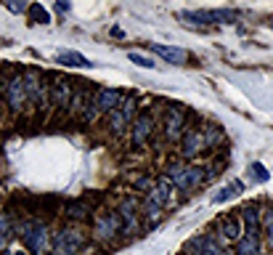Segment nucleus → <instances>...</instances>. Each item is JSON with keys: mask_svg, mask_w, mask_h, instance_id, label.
<instances>
[{"mask_svg": "<svg viewBox=\"0 0 273 255\" xmlns=\"http://www.w3.org/2000/svg\"><path fill=\"white\" fill-rule=\"evenodd\" d=\"M21 239H24L29 252L45 255V247H48V226L43 221H27L21 226Z\"/></svg>", "mask_w": 273, "mask_h": 255, "instance_id": "nucleus-1", "label": "nucleus"}, {"mask_svg": "<svg viewBox=\"0 0 273 255\" xmlns=\"http://www.w3.org/2000/svg\"><path fill=\"white\" fill-rule=\"evenodd\" d=\"M82 247H85V234L80 229H72L66 226L56 234V242H53V252L56 255H77Z\"/></svg>", "mask_w": 273, "mask_h": 255, "instance_id": "nucleus-2", "label": "nucleus"}, {"mask_svg": "<svg viewBox=\"0 0 273 255\" xmlns=\"http://www.w3.org/2000/svg\"><path fill=\"white\" fill-rule=\"evenodd\" d=\"M6 101H8V107L11 112H21L29 104V96H27V83H24V75H14L6 83Z\"/></svg>", "mask_w": 273, "mask_h": 255, "instance_id": "nucleus-3", "label": "nucleus"}, {"mask_svg": "<svg viewBox=\"0 0 273 255\" xmlns=\"http://www.w3.org/2000/svg\"><path fill=\"white\" fill-rule=\"evenodd\" d=\"M183 128H186V109L181 107V104H175V107H170L167 112H164V138L167 141H175V138H183Z\"/></svg>", "mask_w": 273, "mask_h": 255, "instance_id": "nucleus-4", "label": "nucleus"}, {"mask_svg": "<svg viewBox=\"0 0 273 255\" xmlns=\"http://www.w3.org/2000/svg\"><path fill=\"white\" fill-rule=\"evenodd\" d=\"M125 229V224H122V215L117 213V210H112V213H104V215H98L96 218V226H93V234H96L98 239H112V237H117L120 231Z\"/></svg>", "mask_w": 273, "mask_h": 255, "instance_id": "nucleus-5", "label": "nucleus"}, {"mask_svg": "<svg viewBox=\"0 0 273 255\" xmlns=\"http://www.w3.org/2000/svg\"><path fill=\"white\" fill-rule=\"evenodd\" d=\"M242 226H244V237L249 239H260V231H263V215H260V205L249 202L242 210Z\"/></svg>", "mask_w": 273, "mask_h": 255, "instance_id": "nucleus-6", "label": "nucleus"}, {"mask_svg": "<svg viewBox=\"0 0 273 255\" xmlns=\"http://www.w3.org/2000/svg\"><path fill=\"white\" fill-rule=\"evenodd\" d=\"M122 99H125V96H122V90H114V88H101L93 101H96V107H98L101 112L109 114V112H114V109H120V107H122Z\"/></svg>", "mask_w": 273, "mask_h": 255, "instance_id": "nucleus-7", "label": "nucleus"}, {"mask_svg": "<svg viewBox=\"0 0 273 255\" xmlns=\"http://www.w3.org/2000/svg\"><path fill=\"white\" fill-rule=\"evenodd\" d=\"M138 202L133 200V197H125V200H122V205H120V210H117V213H120L122 215V224H125V234H135V231H138Z\"/></svg>", "mask_w": 273, "mask_h": 255, "instance_id": "nucleus-8", "label": "nucleus"}, {"mask_svg": "<svg viewBox=\"0 0 273 255\" xmlns=\"http://www.w3.org/2000/svg\"><path fill=\"white\" fill-rule=\"evenodd\" d=\"M53 85H51V101L53 107L64 109L69 107V101H72V88H69V80L66 77H51Z\"/></svg>", "mask_w": 273, "mask_h": 255, "instance_id": "nucleus-9", "label": "nucleus"}, {"mask_svg": "<svg viewBox=\"0 0 273 255\" xmlns=\"http://www.w3.org/2000/svg\"><path fill=\"white\" fill-rule=\"evenodd\" d=\"M151 133H154V117H151L149 112L138 114L135 122H133V144H135V146H144V144L149 141Z\"/></svg>", "mask_w": 273, "mask_h": 255, "instance_id": "nucleus-10", "label": "nucleus"}, {"mask_svg": "<svg viewBox=\"0 0 273 255\" xmlns=\"http://www.w3.org/2000/svg\"><path fill=\"white\" fill-rule=\"evenodd\" d=\"M204 136H201V131H186L183 138H181V152L183 157H196L199 152H204Z\"/></svg>", "mask_w": 273, "mask_h": 255, "instance_id": "nucleus-11", "label": "nucleus"}, {"mask_svg": "<svg viewBox=\"0 0 273 255\" xmlns=\"http://www.w3.org/2000/svg\"><path fill=\"white\" fill-rule=\"evenodd\" d=\"M151 51L162 56L164 61H170V64H178V67H183L188 61V53L183 48H173V45H159V43H151Z\"/></svg>", "mask_w": 273, "mask_h": 255, "instance_id": "nucleus-12", "label": "nucleus"}, {"mask_svg": "<svg viewBox=\"0 0 273 255\" xmlns=\"http://www.w3.org/2000/svg\"><path fill=\"white\" fill-rule=\"evenodd\" d=\"M186 170H188V165H183V162H167V168H164L162 178L167 181L170 186H175L178 192H181V186H183V178H186Z\"/></svg>", "mask_w": 273, "mask_h": 255, "instance_id": "nucleus-13", "label": "nucleus"}, {"mask_svg": "<svg viewBox=\"0 0 273 255\" xmlns=\"http://www.w3.org/2000/svg\"><path fill=\"white\" fill-rule=\"evenodd\" d=\"M207 181V168H201V165H188V170H186V178H183V186H181V192H191V189H196V186H201V183Z\"/></svg>", "mask_w": 273, "mask_h": 255, "instance_id": "nucleus-14", "label": "nucleus"}, {"mask_svg": "<svg viewBox=\"0 0 273 255\" xmlns=\"http://www.w3.org/2000/svg\"><path fill=\"white\" fill-rule=\"evenodd\" d=\"M220 234L225 239H231V242H239L242 234H244V226L239 221V215H225L223 221H220Z\"/></svg>", "mask_w": 273, "mask_h": 255, "instance_id": "nucleus-15", "label": "nucleus"}, {"mask_svg": "<svg viewBox=\"0 0 273 255\" xmlns=\"http://www.w3.org/2000/svg\"><path fill=\"white\" fill-rule=\"evenodd\" d=\"M242 192H244V183L242 181H231L228 186H223L215 197H212V205H225V202L236 200V197H242Z\"/></svg>", "mask_w": 273, "mask_h": 255, "instance_id": "nucleus-16", "label": "nucleus"}, {"mask_svg": "<svg viewBox=\"0 0 273 255\" xmlns=\"http://www.w3.org/2000/svg\"><path fill=\"white\" fill-rule=\"evenodd\" d=\"M181 19H191L196 21V24H204V27H212V24H218V11H181L178 14Z\"/></svg>", "mask_w": 273, "mask_h": 255, "instance_id": "nucleus-17", "label": "nucleus"}, {"mask_svg": "<svg viewBox=\"0 0 273 255\" xmlns=\"http://www.w3.org/2000/svg\"><path fill=\"white\" fill-rule=\"evenodd\" d=\"M170 192H173V186L164 178H159V181H154V186H151V192H149V200L151 202H157L159 207H164L170 202Z\"/></svg>", "mask_w": 273, "mask_h": 255, "instance_id": "nucleus-18", "label": "nucleus"}, {"mask_svg": "<svg viewBox=\"0 0 273 255\" xmlns=\"http://www.w3.org/2000/svg\"><path fill=\"white\" fill-rule=\"evenodd\" d=\"M56 64H61V67H93V61L85 59V56L77 53V51H64V53H58V56H56Z\"/></svg>", "mask_w": 273, "mask_h": 255, "instance_id": "nucleus-19", "label": "nucleus"}, {"mask_svg": "<svg viewBox=\"0 0 273 255\" xmlns=\"http://www.w3.org/2000/svg\"><path fill=\"white\" fill-rule=\"evenodd\" d=\"M201 136H204V146H207V149H215V146L223 141L220 125H204V128H201Z\"/></svg>", "mask_w": 273, "mask_h": 255, "instance_id": "nucleus-20", "label": "nucleus"}, {"mask_svg": "<svg viewBox=\"0 0 273 255\" xmlns=\"http://www.w3.org/2000/svg\"><path fill=\"white\" fill-rule=\"evenodd\" d=\"M236 255H260V239L242 237L236 242Z\"/></svg>", "mask_w": 273, "mask_h": 255, "instance_id": "nucleus-21", "label": "nucleus"}, {"mask_svg": "<svg viewBox=\"0 0 273 255\" xmlns=\"http://www.w3.org/2000/svg\"><path fill=\"white\" fill-rule=\"evenodd\" d=\"M27 14H29V21H32V24H48V21H51L48 11H45L40 3H32V6L27 8Z\"/></svg>", "mask_w": 273, "mask_h": 255, "instance_id": "nucleus-22", "label": "nucleus"}, {"mask_svg": "<svg viewBox=\"0 0 273 255\" xmlns=\"http://www.w3.org/2000/svg\"><path fill=\"white\" fill-rule=\"evenodd\" d=\"M88 213H90V207L85 202H69L66 205V215L72 218V221H85Z\"/></svg>", "mask_w": 273, "mask_h": 255, "instance_id": "nucleus-23", "label": "nucleus"}, {"mask_svg": "<svg viewBox=\"0 0 273 255\" xmlns=\"http://www.w3.org/2000/svg\"><path fill=\"white\" fill-rule=\"evenodd\" d=\"M130 125V120L122 114V109H114V112H109V128L114 133H120V131H125V128Z\"/></svg>", "mask_w": 273, "mask_h": 255, "instance_id": "nucleus-24", "label": "nucleus"}, {"mask_svg": "<svg viewBox=\"0 0 273 255\" xmlns=\"http://www.w3.org/2000/svg\"><path fill=\"white\" fill-rule=\"evenodd\" d=\"M263 231H265V239H268V247L273 252V207L263 215Z\"/></svg>", "mask_w": 273, "mask_h": 255, "instance_id": "nucleus-25", "label": "nucleus"}, {"mask_svg": "<svg viewBox=\"0 0 273 255\" xmlns=\"http://www.w3.org/2000/svg\"><path fill=\"white\" fill-rule=\"evenodd\" d=\"M249 170H252V178H255L257 183H268L270 173L265 170V165H260V162H252V165H249Z\"/></svg>", "mask_w": 273, "mask_h": 255, "instance_id": "nucleus-26", "label": "nucleus"}, {"mask_svg": "<svg viewBox=\"0 0 273 255\" xmlns=\"http://www.w3.org/2000/svg\"><path fill=\"white\" fill-rule=\"evenodd\" d=\"M144 215H146V221H157V218L162 215V207H159L157 202L146 200V202H144Z\"/></svg>", "mask_w": 273, "mask_h": 255, "instance_id": "nucleus-27", "label": "nucleus"}, {"mask_svg": "<svg viewBox=\"0 0 273 255\" xmlns=\"http://www.w3.org/2000/svg\"><path fill=\"white\" fill-rule=\"evenodd\" d=\"M127 59L133 61V64H138V67H144V69H154V67H157V64H154V59H149V56H141V53H135V51H130Z\"/></svg>", "mask_w": 273, "mask_h": 255, "instance_id": "nucleus-28", "label": "nucleus"}, {"mask_svg": "<svg viewBox=\"0 0 273 255\" xmlns=\"http://www.w3.org/2000/svg\"><path fill=\"white\" fill-rule=\"evenodd\" d=\"M98 114H101V109L96 107V101H88V107H85V112H82V122H96L98 120Z\"/></svg>", "mask_w": 273, "mask_h": 255, "instance_id": "nucleus-29", "label": "nucleus"}, {"mask_svg": "<svg viewBox=\"0 0 273 255\" xmlns=\"http://www.w3.org/2000/svg\"><path fill=\"white\" fill-rule=\"evenodd\" d=\"M8 234H11L8 218H6V213H0V250L6 247V242H8Z\"/></svg>", "mask_w": 273, "mask_h": 255, "instance_id": "nucleus-30", "label": "nucleus"}, {"mask_svg": "<svg viewBox=\"0 0 273 255\" xmlns=\"http://www.w3.org/2000/svg\"><path fill=\"white\" fill-rule=\"evenodd\" d=\"M6 8L14 11V14H19V11H27L29 6H24V3H6Z\"/></svg>", "mask_w": 273, "mask_h": 255, "instance_id": "nucleus-31", "label": "nucleus"}, {"mask_svg": "<svg viewBox=\"0 0 273 255\" xmlns=\"http://www.w3.org/2000/svg\"><path fill=\"white\" fill-rule=\"evenodd\" d=\"M3 255H27V252H3Z\"/></svg>", "mask_w": 273, "mask_h": 255, "instance_id": "nucleus-32", "label": "nucleus"}, {"mask_svg": "<svg viewBox=\"0 0 273 255\" xmlns=\"http://www.w3.org/2000/svg\"><path fill=\"white\" fill-rule=\"evenodd\" d=\"M270 29H273V21H270Z\"/></svg>", "mask_w": 273, "mask_h": 255, "instance_id": "nucleus-33", "label": "nucleus"}, {"mask_svg": "<svg viewBox=\"0 0 273 255\" xmlns=\"http://www.w3.org/2000/svg\"><path fill=\"white\" fill-rule=\"evenodd\" d=\"M45 255H48V252H45Z\"/></svg>", "mask_w": 273, "mask_h": 255, "instance_id": "nucleus-34", "label": "nucleus"}]
</instances>
